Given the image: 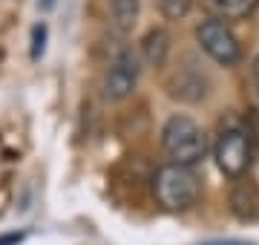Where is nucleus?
Masks as SVG:
<instances>
[{
  "instance_id": "nucleus-10",
  "label": "nucleus",
  "mask_w": 259,
  "mask_h": 245,
  "mask_svg": "<svg viewBox=\"0 0 259 245\" xmlns=\"http://www.w3.org/2000/svg\"><path fill=\"white\" fill-rule=\"evenodd\" d=\"M231 208L242 222H253L259 219V190L248 182H239L231 193Z\"/></svg>"
},
{
  "instance_id": "nucleus-3",
  "label": "nucleus",
  "mask_w": 259,
  "mask_h": 245,
  "mask_svg": "<svg viewBox=\"0 0 259 245\" xmlns=\"http://www.w3.org/2000/svg\"><path fill=\"white\" fill-rule=\"evenodd\" d=\"M196 44L219 66H236L242 61V44L225 20L207 18L196 26Z\"/></svg>"
},
{
  "instance_id": "nucleus-5",
  "label": "nucleus",
  "mask_w": 259,
  "mask_h": 245,
  "mask_svg": "<svg viewBox=\"0 0 259 245\" xmlns=\"http://www.w3.org/2000/svg\"><path fill=\"white\" fill-rule=\"evenodd\" d=\"M139 78H141V58L139 52L133 49H118L115 58L110 61L107 72H104V98L107 101H124L133 95V90L139 87Z\"/></svg>"
},
{
  "instance_id": "nucleus-11",
  "label": "nucleus",
  "mask_w": 259,
  "mask_h": 245,
  "mask_svg": "<svg viewBox=\"0 0 259 245\" xmlns=\"http://www.w3.org/2000/svg\"><path fill=\"white\" fill-rule=\"evenodd\" d=\"M190 6H193V0H158V12L164 15V20H182V18H187Z\"/></svg>"
},
{
  "instance_id": "nucleus-6",
  "label": "nucleus",
  "mask_w": 259,
  "mask_h": 245,
  "mask_svg": "<svg viewBox=\"0 0 259 245\" xmlns=\"http://www.w3.org/2000/svg\"><path fill=\"white\" fill-rule=\"evenodd\" d=\"M167 93H170V98H176V101L199 104L204 95H207V78H204L202 72L190 69V66H185V69H179L176 75L170 78Z\"/></svg>"
},
{
  "instance_id": "nucleus-15",
  "label": "nucleus",
  "mask_w": 259,
  "mask_h": 245,
  "mask_svg": "<svg viewBox=\"0 0 259 245\" xmlns=\"http://www.w3.org/2000/svg\"><path fill=\"white\" fill-rule=\"evenodd\" d=\"M250 75H253V81H256V87H259V55L253 58V64H250Z\"/></svg>"
},
{
  "instance_id": "nucleus-17",
  "label": "nucleus",
  "mask_w": 259,
  "mask_h": 245,
  "mask_svg": "<svg viewBox=\"0 0 259 245\" xmlns=\"http://www.w3.org/2000/svg\"><path fill=\"white\" fill-rule=\"evenodd\" d=\"M55 3H58V0H40V9H44V12H49L52 6H55Z\"/></svg>"
},
{
  "instance_id": "nucleus-8",
  "label": "nucleus",
  "mask_w": 259,
  "mask_h": 245,
  "mask_svg": "<svg viewBox=\"0 0 259 245\" xmlns=\"http://www.w3.org/2000/svg\"><path fill=\"white\" fill-rule=\"evenodd\" d=\"M107 12H110V29L115 35H127L133 32L136 20L141 12V0H107Z\"/></svg>"
},
{
  "instance_id": "nucleus-2",
  "label": "nucleus",
  "mask_w": 259,
  "mask_h": 245,
  "mask_svg": "<svg viewBox=\"0 0 259 245\" xmlns=\"http://www.w3.org/2000/svg\"><path fill=\"white\" fill-rule=\"evenodd\" d=\"M161 147L173 165L196 168L207 156V136L190 115H170L161 127Z\"/></svg>"
},
{
  "instance_id": "nucleus-1",
  "label": "nucleus",
  "mask_w": 259,
  "mask_h": 245,
  "mask_svg": "<svg viewBox=\"0 0 259 245\" xmlns=\"http://www.w3.org/2000/svg\"><path fill=\"white\" fill-rule=\"evenodd\" d=\"M153 193H156V202L164 211L182 214V211H190L202 199V179H199L196 168L167 161L153 176Z\"/></svg>"
},
{
  "instance_id": "nucleus-14",
  "label": "nucleus",
  "mask_w": 259,
  "mask_h": 245,
  "mask_svg": "<svg viewBox=\"0 0 259 245\" xmlns=\"http://www.w3.org/2000/svg\"><path fill=\"white\" fill-rule=\"evenodd\" d=\"M26 234H3L0 236V245H20Z\"/></svg>"
},
{
  "instance_id": "nucleus-9",
  "label": "nucleus",
  "mask_w": 259,
  "mask_h": 245,
  "mask_svg": "<svg viewBox=\"0 0 259 245\" xmlns=\"http://www.w3.org/2000/svg\"><path fill=\"white\" fill-rule=\"evenodd\" d=\"M259 6V0H204V9L210 12V18L216 20H242L253 15Z\"/></svg>"
},
{
  "instance_id": "nucleus-7",
  "label": "nucleus",
  "mask_w": 259,
  "mask_h": 245,
  "mask_svg": "<svg viewBox=\"0 0 259 245\" xmlns=\"http://www.w3.org/2000/svg\"><path fill=\"white\" fill-rule=\"evenodd\" d=\"M170 49H173V38H170V32H167L164 26L150 29L147 35H144V40H141V58H144V64L153 66V69L167 64Z\"/></svg>"
},
{
  "instance_id": "nucleus-13",
  "label": "nucleus",
  "mask_w": 259,
  "mask_h": 245,
  "mask_svg": "<svg viewBox=\"0 0 259 245\" xmlns=\"http://www.w3.org/2000/svg\"><path fill=\"white\" fill-rule=\"evenodd\" d=\"M245 133H248L250 142L259 144V113H250L248 115V127H245Z\"/></svg>"
},
{
  "instance_id": "nucleus-16",
  "label": "nucleus",
  "mask_w": 259,
  "mask_h": 245,
  "mask_svg": "<svg viewBox=\"0 0 259 245\" xmlns=\"http://www.w3.org/2000/svg\"><path fill=\"white\" fill-rule=\"evenodd\" d=\"M204 245H253V242H242V239H225V242H204Z\"/></svg>"
},
{
  "instance_id": "nucleus-12",
  "label": "nucleus",
  "mask_w": 259,
  "mask_h": 245,
  "mask_svg": "<svg viewBox=\"0 0 259 245\" xmlns=\"http://www.w3.org/2000/svg\"><path fill=\"white\" fill-rule=\"evenodd\" d=\"M44 44H47V26L37 23V26L32 29V58H35V61L44 55Z\"/></svg>"
},
{
  "instance_id": "nucleus-4",
  "label": "nucleus",
  "mask_w": 259,
  "mask_h": 245,
  "mask_svg": "<svg viewBox=\"0 0 259 245\" xmlns=\"http://www.w3.org/2000/svg\"><path fill=\"white\" fill-rule=\"evenodd\" d=\"M213 159L228 179H242L250 168V139L245 127H225L213 144Z\"/></svg>"
}]
</instances>
